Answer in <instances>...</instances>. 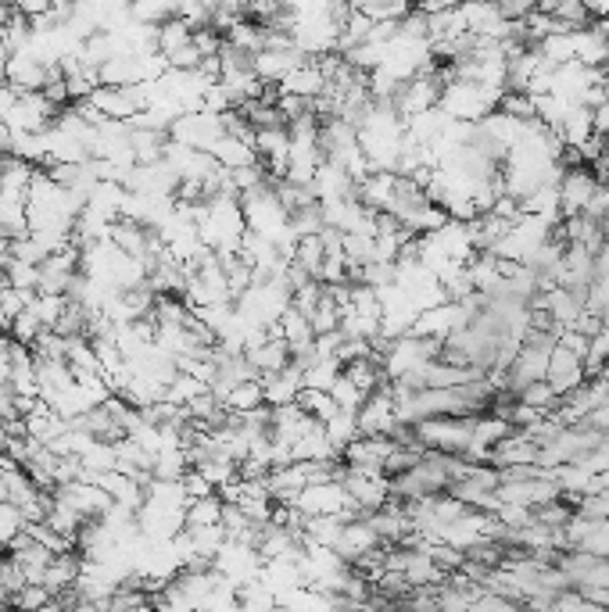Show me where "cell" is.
Returning a JSON list of instances; mask_svg holds the SVG:
<instances>
[{
    "mask_svg": "<svg viewBox=\"0 0 609 612\" xmlns=\"http://www.w3.org/2000/svg\"><path fill=\"white\" fill-rule=\"evenodd\" d=\"M301 391H305V383H301V369L294 362L287 369H280V373L262 376V394H266V405L273 408L298 405Z\"/></svg>",
    "mask_w": 609,
    "mask_h": 612,
    "instance_id": "6",
    "label": "cell"
},
{
    "mask_svg": "<svg viewBox=\"0 0 609 612\" xmlns=\"http://www.w3.org/2000/svg\"><path fill=\"white\" fill-rule=\"evenodd\" d=\"M595 190H599V179H595L592 169H584V165L563 169V176H559V212H563V219L584 215Z\"/></svg>",
    "mask_w": 609,
    "mask_h": 612,
    "instance_id": "2",
    "label": "cell"
},
{
    "mask_svg": "<svg viewBox=\"0 0 609 612\" xmlns=\"http://www.w3.org/2000/svg\"><path fill=\"white\" fill-rule=\"evenodd\" d=\"M201 394H208L205 383L194 380L190 373H180L176 380L169 383V391H165V401H169V405H176V408H187V405H194V401H198Z\"/></svg>",
    "mask_w": 609,
    "mask_h": 612,
    "instance_id": "13",
    "label": "cell"
},
{
    "mask_svg": "<svg viewBox=\"0 0 609 612\" xmlns=\"http://www.w3.org/2000/svg\"><path fill=\"white\" fill-rule=\"evenodd\" d=\"M266 405V394H262V380H251V383H237L230 387V394L223 398V408H230L233 416H248L255 408Z\"/></svg>",
    "mask_w": 609,
    "mask_h": 612,
    "instance_id": "11",
    "label": "cell"
},
{
    "mask_svg": "<svg viewBox=\"0 0 609 612\" xmlns=\"http://www.w3.org/2000/svg\"><path fill=\"white\" fill-rule=\"evenodd\" d=\"M54 598L58 595L47 591L43 584H26L15 598H11V605H15V612H40V609H47V605H54Z\"/></svg>",
    "mask_w": 609,
    "mask_h": 612,
    "instance_id": "16",
    "label": "cell"
},
{
    "mask_svg": "<svg viewBox=\"0 0 609 612\" xmlns=\"http://www.w3.org/2000/svg\"><path fill=\"white\" fill-rule=\"evenodd\" d=\"M223 136V119L208 115V111H194V115H180L169 126V144L190 147V151H212V144Z\"/></svg>",
    "mask_w": 609,
    "mask_h": 612,
    "instance_id": "1",
    "label": "cell"
},
{
    "mask_svg": "<svg viewBox=\"0 0 609 612\" xmlns=\"http://www.w3.org/2000/svg\"><path fill=\"white\" fill-rule=\"evenodd\" d=\"M208 154H212L215 162L223 165L226 172H237V169H248V165H258L255 162V144H251V140H241V136H230V133L219 136Z\"/></svg>",
    "mask_w": 609,
    "mask_h": 612,
    "instance_id": "8",
    "label": "cell"
},
{
    "mask_svg": "<svg viewBox=\"0 0 609 612\" xmlns=\"http://www.w3.org/2000/svg\"><path fill=\"white\" fill-rule=\"evenodd\" d=\"M8 86L15 90V94H43V86H47V68H43L36 58H29L26 51L11 54Z\"/></svg>",
    "mask_w": 609,
    "mask_h": 612,
    "instance_id": "7",
    "label": "cell"
},
{
    "mask_svg": "<svg viewBox=\"0 0 609 612\" xmlns=\"http://www.w3.org/2000/svg\"><path fill=\"white\" fill-rule=\"evenodd\" d=\"M65 308H69V298H65V294H36L33 305H29V312L40 319L43 330H54V326H58V319L65 315Z\"/></svg>",
    "mask_w": 609,
    "mask_h": 612,
    "instance_id": "14",
    "label": "cell"
},
{
    "mask_svg": "<svg viewBox=\"0 0 609 612\" xmlns=\"http://www.w3.org/2000/svg\"><path fill=\"white\" fill-rule=\"evenodd\" d=\"M129 18L140 22V26L162 29L165 22L176 18V4H165V0H158V4H129Z\"/></svg>",
    "mask_w": 609,
    "mask_h": 612,
    "instance_id": "15",
    "label": "cell"
},
{
    "mask_svg": "<svg viewBox=\"0 0 609 612\" xmlns=\"http://www.w3.org/2000/svg\"><path fill=\"white\" fill-rule=\"evenodd\" d=\"M284 97H298V101H316L319 94L326 90V76L323 68H319V61H301L294 72H287L284 83L276 86Z\"/></svg>",
    "mask_w": 609,
    "mask_h": 612,
    "instance_id": "5",
    "label": "cell"
},
{
    "mask_svg": "<svg viewBox=\"0 0 609 612\" xmlns=\"http://www.w3.org/2000/svg\"><path fill=\"white\" fill-rule=\"evenodd\" d=\"M8 61H11V54L0 47V86H8Z\"/></svg>",
    "mask_w": 609,
    "mask_h": 612,
    "instance_id": "20",
    "label": "cell"
},
{
    "mask_svg": "<svg viewBox=\"0 0 609 612\" xmlns=\"http://www.w3.org/2000/svg\"><path fill=\"white\" fill-rule=\"evenodd\" d=\"M380 548V537L373 534L366 519H352V523H344L341 537H337L334 552L341 555L344 562H369L377 555Z\"/></svg>",
    "mask_w": 609,
    "mask_h": 612,
    "instance_id": "4",
    "label": "cell"
},
{
    "mask_svg": "<svg viewBox=\"0 0 609 612\" xmlns=\"http://www.w3.org/2000/svg\"><path fill=\"white\" fill-rule=\"evenodd\" d=\"M599 448H602V451H606V455H609V434H602V444H599Z\"/></svg>",
    "mask_w": 609,
    "mask_h": 612,
    "instance_id": "21",
    "label": "cell"
},
{
    "mask_svg": "<svg viewBox=\"0 0 609 612\" xmlns=\"http://www.w3.org/2000/svg\"><path fill=\"white\" fill-rule=\"evenodd\" d=\"M133 129V126H129ZM165 144H169V136L165 133H151V129H133L129 136V147H133V158L137 165H158L165 154Z\"/></svg>",
    "mask_w": 609,
    "mask_h": 612,
    "instance_id": "10",
    "label": "cell"
},
{
    "mask_svg": "<svg viewBox=\"0 0 609 612\" xmlns=\"http://www.w3.org/2000/svg\"><path fill=\"white\" fill-rule=\"evenodd\" d=\"M298 405L309 412L316 423H330V419L337 416V405H334V398L330 394H323V391H301V398H298Z\"/></svg>",
    "mask_w": 609,
    "mask_h": 612,
    "instance_id": "18",
    "label": "cell"
},
{
    "mask_svg": "<svg viewBox=\"0 0 609 612\" xmlns=\"http://www.w3.org/2000/svg\"><path fill=\"white\" fill-rule=\"evenodd\" d=\"M545 383L556 391V398H570L577 387H584V383H588V369H584L581 358L570 355L567 348H559V344H556V348H552V355H549V369H545Z\"/></svg>",
    "mask_w": 609,
    "mask_h": 612,
    "instance_id": "3",
    "label": "cell"
},
{
    "mask_svg": "<svg viewBox=\"0 0 609 612\" xmlns=\"http://www.w3.org/2000/svg\"><path fill=\"white\" fill-rule=\"evenodd\" d=\"M190 36H194L190 33V26H183L180 18H172V22H165V26L158 29V54L169 58V54H176L180 47H187Z\"/></svg>",
    "mask_w": 609,
    "mask_h": 612,
    "instance_id": "17",
    "label": "cell"
},
{
    "mask_svg": "<svg viewBox=\"0 0 609 612\" xmlns=\"http://www.w3.org/2000/svg\"><path fill=\"white\" fill-rule=\"evenodd\" d=\"M298 369H301V383H305V391L330 394V391H334L337 376H341L344 362H341V358H309V362H305V366H298Z\"/></svg>",
    "mask_w": 609,
    "mask_h": 612,
    "instance_id": "9",
    "label": "cell"
},
{
    "mask_svg": "<svg viewBox=\"0 0 609 612\" xmlns=\"http://www.w3.org/2000/svg\"><path fill=\"white\" fill-rule=\"evenodd\" d=\"M223 498L219 494H208V498H198V502L187 505V527H223Z\"/></svg>",
    "mask_w": 609,
    "mask_h": 612,
    "instance_id": "12",
    "label": "cell"
},
{
    "mask_svg": "<svg viewBox=\"0 0 609 612\" xmlns=\"http://www.w3.org/2000/svg\"><path fill=\"white\" fill-rule=\"evenodd\" d=\"M40 333H43V323L36 319L33 312H29V308L18 315L15 323H11V340H15V344H22V348H33Z\"/></svg>",
    "mask_w": 609,
    "mask_h": 612,
    "instance_id": "19",
    "label": "cell"
}]
</instances>
